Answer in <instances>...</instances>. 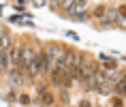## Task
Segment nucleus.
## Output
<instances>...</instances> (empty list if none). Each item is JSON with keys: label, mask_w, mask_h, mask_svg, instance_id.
I'll return each mask as SVG.
<instances>
[{"label": "nucleus", "mask_w": 126, "mask_h": 107, "mask_svg": "<svg viewBox=\"0 0 126 107\" xmlns=\"http://www.w3.org/2000/svg\"><path fill=\"white\" fill-rule=\"evenodd\" d=\"M62 9H66V15L77 21H83L90 17L88 2H77V0H62Z\"/></svg>", "instance_id": "obj_1"}, {"label": "nucleus", "mask_w": 126, "mask_h": 107, "mask_svg": "<svg viewBox=\"0 0 126 107\" xmlns=\"http://www.w3.org/2000/svg\"><path fill=\"white\" fill-rule=\"evenodd\" d=\"M24 71H19V69H9V77H11V84L13 86H24L26 84V79H24Z\"/></svg>", "instance_id": "obj_5"}, {"label": "nucleus", "mask_w": 126, "mask_h": 107, "mask_svg": "<svg viewBox=\"0 0 126 107\" xmlns=\"http://www.w3.org/2000/svg\"><path fill=\"white\" fill-rule=\"evenodd\" d=\"M60 99H62V105H68L71 103V92L66 88H60Z\"/></svg>", "instance_id": "obj_7"}, {"label": "nucleus", "mask_w": 126, "mask_h": 107, "mask_svg": "<svg viewBox=\"0 0 126 107\" xmlns=\"http://www.w3.org/2000/svg\"><path fill=\"white\" fill-rule=\"evenodd\" d=\"M49 9L58 11V9H62V2H60V0H53V2H49Z\"/></svg>", "instance_id": "obj_9"}, {"label": "nucleus", "mask_w": 126, "mask_h": 107, "mask_svg": "<svg viewBox=\"0 0 126 107\" xmlns=\"http://www.w3.org/2000/svg\"><path fill=\"white\" fill-rule=\"evenodd\" d=\"M45 52L49 54V58H51V60L56 62V60H60V58L64 56V47H62V45H58V43H49V45L45 47Z\"/></svg>", "instance_id": "obj_4"}, {"label": "nucleus", "mask_w": 126, "mask_h": 107, "mask_svg": "<svg viewBox=\"0 0 126 107\" xmlns=\"http://www.w3.org/2000/svg\"><path fill=\"white\" fill-rule=\"evenodd\" d=\"M105 88H107V71L96 67V71H94V90H105Z\"/></svg>", "instance_id": "obj_3"}, {"label": "nucleus", "mask_w": 126, "mask_h": 107, "mask_svg": "<svg viewBox=\"0 0 126 107\" xmlns=\"http://www.w3.org/2000/svg\"><path fill=\"white\" fill-rule=\"evenodd\" d=\"M105 11H107V4H96V7L90 11V17H94V19H103L105 17Z\"/></svg>", "instance_id": "obj_6"}, {"label": "nucleus", "mask_w": 126, "mask_h": 107, "mask_svg": "<svg viewBox=\"0 0 126 107\" xmlns=\"http://www.w3.org/2000/svg\"><path fill=\"white\" fill-rule=\"evenodd\" d=\"M19 103H21V105H30V96H28L26 92H21V96H19Z\"/></svg>", "instance_id": "obj_8"}, {"label": "nucleus", "mask_w": 126, "mask_h": 107, "mask_svg": "<svg viewBox=\"0 0 126 107\" xmlns=\"http://www.w3.org/2000/svg\"><path fill=\"white\" fill-rule=\"evenodd\" d=\"M120 19V7L118 4H107L105 17L98 21V28H115Z\"/></svg>", "instance_id": "obj_2"}]
</instances>
